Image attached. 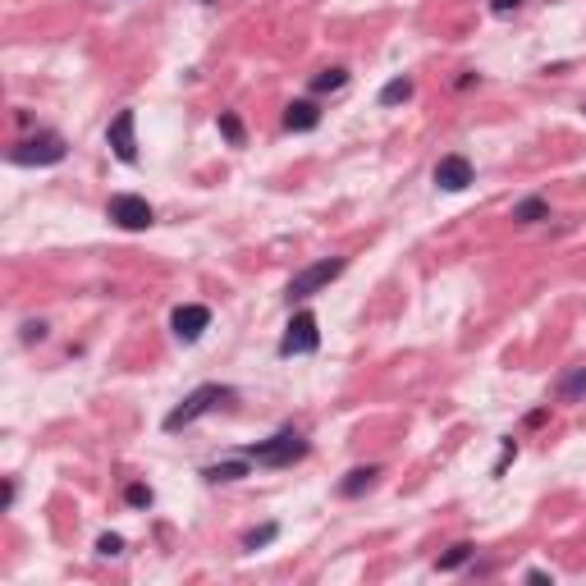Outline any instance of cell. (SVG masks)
Listing matches in <instances>:
<instances>
[{
  "instance_id": "6da1fadb",
  "label": "cell",
  "mask_w": 586,
  "mask_h": 586,
  "mask_svg": "<svg viewBox=\"0 0 586 586\" xmlns=\"http://www.w3.org/2000/svg\"><path fill=\"white\" fill-rule=\"evenodd\" d=\"M234 399V389L229 385H198V389H192V395H183V403L179 408H170L166 412V431L174 436V431H183V426H192V421H198V417H207V412H216L220 403H229Z\"/></svg>"
},
{
  "instance_id": "7a4b0ae2",
  "label": "cell",
  "mask_w": 586,
  "mask_h": 586,
  "mask_svg": "<svg viewBox=\"0 0 586 586\" xmlns=\"http://www.w3.org/2000/svg\"><path fill=\"white\" fill-rule=\"evenodd\" d=\"M348 270V257H321V261H311V266H302L298 276L289 280V289H285V298L289 302H307V298H317L321 289H330L339 276Z\"/></svg>"
},
{
  "instance_id": "3957f363",
  "label": "cell",
  "mask_w": 586,
  "mask_h": 586,
  "mask_svg": "<svg viewBox=\"0 0 586 586\" xmlns=\"http://www.w3.org/2000/svg\"><path fill=\"white\" fill-rule=\"evenodd\" d=\"M307 440L298 436V431H276L270 440H257V445H248L243 449V458H252L257 467H293V463H302L307 458Z\"/></svg>"
},
{
  "instance_id": "277c9868",
  "label": "cell",
  "mask_w": 586,
  "mask_h": 586,
  "mask_svg": "<svg viewBox=\"0 0 586 586\" xmlns=\"http://www.w3.org/2000/svg\"><path fill=\"white\" fill-rule=\"evenodd\" d=\"M64 156H69V142H64L55 129H42V133L14 142V147L5 151V161H10V166H60Z\"/></svg>"
},
{
  "instance_id": "5b68a950",
  "label": "cell",
  "mask_w": 586,
  "mask_h": 586,
  "mask_svg": "<svg viewBox=\"0 0 586 586\" xmlns=\"http://www.w3.org/2000/svg\"><path fill=\"white\" fill-rule=\"evenodd\" d=\"M321 348V330H317V311H293V321L280 335V358H307Z\"/></svg>"
},
{
  "instance_id": "8992f818",
  "label": "cell",
  "mask_w": 586,
  "mask_h": 586,
  "mask_svg": "<svg viewBox=\"0 0 586 586\" xmlns=\"http://www.w3.org/2000/svg\"><path fill=\"white\" fill-rule=\"evenodd\" d=\"M106 216H110L115 225H120V229H129V234H142V229H151V225H156L151 202H147V198H138V192H115L110 207H106Z\"/></svg>"
},
{
  "instance_id": "52a82bcc",
  "label": "cell",
  "mask_w": 586,
  "mask_h": 586,
  "mask_svg": "<svg viewBox=\"0 0 586 586\" xmlns=\"http://www.w3.org/2000/svg\"><path fill=\"white\" fill-rule=\"evenodd\" d=\"M106 147L115 151L120 166H138V110H120L106 124Z\"/></svg>"
},
{
  "instance_id": "ba28073f",
  "label": "cell",
  "mask_w": 586,
  "mask_h": 586,
  "mask_svg": "<svg viewBox=\"0 0 586 586\" xmlns=\"http://www.w3.org/2000/svg\"><path fill=\"white\" fill-rule=\"evenodd\" d=\"M207 326H211V307H202V302H183L170 317V330H174L179 344H198L207 335Z\"/></svg>"
},
{
  "instance_id": "9c48e42d",
  "label": "cell",
  "mask_w": 586,
  "mask_h": 586,
  "mask_svg": "<svg viewBox=\"0 0 586 586\" xmlns=\"http://www.w3.org/2000/svg\"><path fill=\"white\" fill-rule=\"evenodd\" d=\"M436 183H440L445 192H463L467 183H472V161H467L463 151L440 156V161H436Z\"/></svg>"
},
{
  "instance_id": "30bf717a",
  "label": "cell",
  "mask_w": 586,
  "mask_h": 586,
  "mask_svg": "<svg viewBox=\"0 0 586 586\" xmlns=\"http://www.w3.org/2000/svg\"><path fill=\"white\" fill-rule=\"evenodd\" d=\"M321 124V106L317 101H289L285 106V129L289 133H311Z\"/></svg>"
},
{
  "instance_id": "8fae6325",
  "label": "cell",
  "mask_w": 586,
  "mask_h": 586,
  "mask_svg": "<svg viewBox=\"0 0 586 586\" xmlns=\"http://www.w3.org/2000/svg\"><path fill=\"white\" fill-rule=\"evenodd\" d=\"M248 463L252 458H225V463H211V467H202V477L211 481V486H229V481H243L248 477Z\"/></svg>"
},
{
  "instance_id": "7c38bea8",
  "label": "cell",
  "mask_w": 586,
  "mask_h": 586,
  "mask_svg": "<svg viewBox=\"0 0 586 586\" xmlns=\"http://www.w3.org/2000/svg\"><path fill=\"white\" fill-rule=\"evenodd\" d=\"M376 477H380V467H353V472H348L344 481H339V499H362L371 486H376Z\"/></svg>"
},
{
  "instance_id": "4fadbf2b",
  "label": "cell",
  "mask_w": 586,
  "mask_h": 586,
  "mask_svg": "<svg viewBox=\"0 0 586 586\" xmlns=\"http://www.w3.org/2000/svg\"><path fill=\"white\" fill-rule=\"evenodd\" d=\"M555 395H559V403H582V399H586V367L564 371L559 385H555Z\"/></svg>"
},
{
  "instance_id": "5bb4252c",
  "label": "cell",
  "mask_w": 586,
  "mask_h": 586,
  "mask_svg": "<svg viewBox=\"0 0 586 586\" xmlns=\"http://www.w3.org/2000/svg\"><path fill=\"white\" fill-rule=\"evenodd\" d=\"M540 220H550V202H545V198L514 202V225H540Z\"/></svg>"
},
{
  "instance_id": "9a60e30c",
  "label": "cell",
  "mask_w": 586,
  "mask_h": 586,
  "mask_svg": "<svg viewBox=\"0 0 586 586\" xmlns=\"http://www.w3.org/2000/svg\"><path fill=\"white\" fill-rule=\"evenodd\" d=\"M412 92H417V88H412V78H403V73H399V78H389V83L380 88V97H376V101L389 110V106H403V101H412Z\"/></svg>"
},
{
  "instance_id": "2e32d148",
  "label": "cell",
  "mask_w": 586,
  "mask_h": 586,
  "mask_svg": "<svg viewBox=\"0 0 586 586\" xmlns=\"http://www.w3.org/2000/svg\"><path fill=\"white\" fill-rule=\"evenodd\" d=\"M472 555H477V545H472V540H458V545H449V550L436 559V568H440V573H458L463 564H472Z\"/></svg>"
},
{
  "instance_id": "e0dca14e",
  "label": "cell",
  "mask_w": 586,
  "mask_h": 586,
  "mask_svg": "<svg viewBox=\"0 0 586 586\" xmlns=\"http://www.w3.org/2000/svg\"><path fill=\"white\" fill-rule=\"evenodd\" d=\"M339 88H348V69H321L317 78H311V92H317V97H326V92H339Z\"/></svg>"
},
{
  "instance_id": "ac0fdd59",
  "label": "cell",
  "mask_w": 586,
  "mask_h": 586,
  "mask_svg": "<svg viewBox=\"0 0 586 586\" xmlns=\"http://www.w3.org/2000/svg\"><path fill=\"white\" fill-rule=\"evenodd\" d=\"M276 536H280V522H261L257 531H248V536H243V550H248V555H257V550H266V545L276 540Z\"/></svg>"
},
{
  "instance_id": "d6986e66",
  "label": "cell",
  "mask_w": 586,
  "mask_h": 586,
  "mask_svg": "<svg viewBox=\"0 0 586 586\" xmlns=\"http://www.w3.org/2000/svg\"><path fill=\"white\" fill-rule=\"evenodd\" d=\"M216 124H220V133H225V142H229V147H243V138H248V133H243V120H239L234 110H220V120H216Z\"/></svg>"
},
{
  "instance_id": "ffe728a7",
  "label": "cell",
  "mask_w": 586,
  "mask_h": 586,
  "mask_svg": "<svg viewBox=\"0 0 586 586\" xmlns=\"http://www.w3.org/2000/svg\"><path fill=\"white\" fill-rule=\"evenodd\" d=\"M151 486H142V481H133V486H124V504L129 509H151Z\"/></svg>"
},
{
  "instance_id": "44dd1931",
  "label": "cell",
  "mask_w": 586,
  "mask_h": 586,
  "mask_svg": "<svg viewBox=\"0 0 586 586\" xmlns=\"http://www.w3.org/2000/svg\"><path fill=\"white\" fill-rule=\"evenodd\" d=\"M97 555H101V559H120V555H124V536L106 531V536L97 540Z\"/></svg>"
},
{
  "instance_id": "7402d4cb",
  "label": "cell",
  "mask_w": 586,
  "mask_h": 586,
  "mask_svg": "<svg viewBox=\"0 0 586 586\" xmlns=\"http://www.w3.org/2000/svg\"><path fill=\"white\" fill-rule=\"evenodd\" d=\"M47 339V321H23V344H42Z\"/></svg>"
},
{
  "instance_id": "603a6c76",
  "label": "cell",
  "mask_w": 586,
  "mask_h": 586,
  "mask_svg": "<svg viewBox=\"0 0 586 586\" xmlns=\"http://www.w3.org/2000/svg\"><path fill=\"white\" fill-rule=\"evenodd\" d=\"M509 458H518V445H514V440H504V454H499V463H495V472H490V477H504V467H509Z\"/></svg>"
},
{
  "instance_id": "cb8c5ba5",
  "label": "cell",
  "mask_w": 586,
  "mask_h": 586,
  "mask_svg": "<svg viewBox=\"0 0 586 586\" xmlns=\"http://www.w3.org/2000/svg\"><path fill=\"white\" fill-rule=\"evenodd\" d=\"M522 5H527V0H490L495 14H514V10H522Z\"/></svg>"
},
{
  "instance_id": "d4e9b609",
  "label": "cell",
  "mask_w": 586,
  "mask_h": 586,
  "mask_svg": "<svg viewBox=\"0 0 586 586\" xmlns=\"http://www.w3.org/2000/svg\"><path fill=\"white\" fill-rule=\"evenodd\" d=\"M14 499H19V481L10 477V481H5V509H14Z\"/></svg>"
},
{
  "instance_id": "484cf974",
  "label": "cell",
  "mask_w": 586,
  "mask_h": 586,
  "mask_svg": "<svg viewBox=\"0 0 586 586\" xmlns=\"http://www.w3.org/2000/svg\"><path fill=\"white\" fill-rule=\"evenodd\" d=\"M527 582H555V577L545 573V568H527Z\"/></svg>"
},
{
  "instance_id": "4316f807",
  "label": "cell",
  "mask_w": 586,
  "mask_h": 586,
  "mask_svg": "<svg viewBox=\"0 0 586 586\" xmlns=\"http://www.w3.org/2000/svg\"><path fill=\"white\" fill-rule=\"evenodd\" d=\"M207 5H211V0H207Z\"/></svg>"
}]
</instances>
